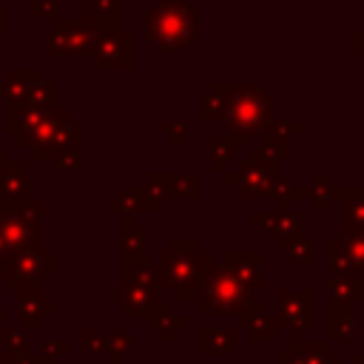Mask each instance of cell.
Returning a JSON list of instances; mask_svg holds the SVG:
<instances>
[{
    "instance_id": "6da1fadb",
    "label": "cell",
    "mask_w": 364,
    "mask_h": 364,
    "mask_svg": "<svg viewBox=\"0 0 364 364\" xmlns=\"http://www.w3.org/2000/svg\"><path fill=\"white\" fill-rule=\"evenodd\" d=\"M210 264H213V256L199 247V239L176 236L173 245L159 253V262H156L159 287L171 293L173 304H193L202 287V276Z\"/></svg>"
},
{
    "instance_id": "7a4b0ae2",
    "label": "cell",
    "mask_w": 364,
    "mask_h": 364,
    "mask_svg": "<svg viewBox=\"0 0 364 364\" xmlns=\"http://www.w3.org/2000/svg\"><path fill=\"white\" fill-rule=\"evenodd\" d=\"M145 34L162 51H185L199 37V14L191 0H156L145 11Z\"/></svg>"
},
{
    "instance_id": "3957f363",
    "label": "cell",
    "mask_w": 364,
    "mask_h": 364,
    "mask_svg": "<svg viewBox=\"0 0 364 364\" xmlns=\"http://www.w3.org/2000/svg\"><path fill=\"white\" fill-rule=\"evenodd\" d=\"M270 119H273V97L262 85L230 82L228 111H225L222 122L242 142V148L256 145V136H262V131Z\"/></svg>"
},
{
    "instance_id": "277c9868",
    "label": "cell",
    "mask_w": 364,
    "mask_h": 364,
    "mask_svg": "<svg viewBox=\"0 0 364 364\" xmlns=\"http://www.w3.org/2000/svg\"><path fill=\"white\" fill-rule=\"evenodd\" d=\"M250 299H253V290L242 284L230 270L213 262L202 276V287L193 304H196V313L208 318V316H236Z\"/></svg>"
},
{
    "instance_id": "5b68a950",
    "label": "cell",
    "mask_w": 364,
    "mask_h": 364,
    "mask_svg": "<svg viewBox=\"0 0 364 364\" xmlns=\"http://www.w3.org/2000/svg\"><path fill=\"white\" fill-rule=\"evenodd\" d=\"M43 199H26L23 205H3L0 210V233L6 253L43 247Z\"/></svg>"
},
{
    "instance_id": "8992f818",
    "label": "cell",
    "mask_w": 364,
    "mask_h": 364,
    "mask_svg": "<svg viewBox=\"0 0 364 364\" xmlns=\"http://www.w3.org/2000/svg\"><path fill=\"white\" fill-rule=\"evenodd\" d=\"M159 299H162V287H159L156 264H151V262L136 264L128 276H122L119 287L108 290V301L117 304L119 313L136 316V318H145Z\"/></svg>"
},
{
    "instance_id": "52a82bcc",
    "label": "cell",
    "mask_w": 364,
    "mask_h": 364,
    "mask_svg": "<svg viewBox=\"0 0 364 364\" xmlns=\"http://www.w3.org/2000/svg\"><path fill=\"white\" fill-rule=\"evenodd\" d=\"M97 31H100V26L82 14L80 17H57V23L48 28V34L43 40V54L46 57H68V60L88 57Z\"/></svg>"
},
{
    "instance_id": "ba28073f",
    "label": "cell",
    "mask_w": 364,
    "mask_h": 364,
    "mask_svg": "<svg viewBox=\"0 0 364 364\" xmlns=\"http://www.w3.org/2000/svg\"><path fill=\"white\" fill-rule=\"evenodd\" d=\"M279 165L253 154L247 159H239L236 165H230L222 176H225V185L236 191L239 199H267L270 196V185L276 179V171Z\"/></svg>"
},
{
    "instance_id": "9c48e42d",
    "label": "cell",
    "mask_w": 364,
    "mask_h": 364,
    "mask_svg": "<svg viewBox=\"0 0 364 364\" xmlns=\"http://www.w3.org/2000/svg\"><path fill=\"white\" fill-rule=\"evenodd\" d=\"M54 273H57V256L46 247H28V250H17L6 256V267L0 279L6 290H17L31 282H46Z\"/></svg>"
},
{
    "instance_id": "30bf717a",
    "label": "cell",
    "mask_w": 364,
    "mask_h": 364,
    "mask_svg": "<svg viewBox=\"0 0 364 364\" xmlns=\"http://www.w3.org/2000/svg\"><path fill=\"white\" fill-rule=\"evenodd\" d=\"M88 57H94V65L100 71H131L134 68V57H136L134 34L128 28H122V26L100 28Z\"/></svg>"
},
{
    "instance_id": "8fae6325",
    "label": "cell",
    "mask_w": 364,
    "mask_h": 364,
    "mask_svg": "<svg viewBox=\"0 0 364 364\" xmlns=\"http://www.w3.org/2000/svg\"><path fill=\"white\" fill-rule=\"evenodd\" d=\"M276 318L287 336H304L316 327V290H276Z\"/></svg>"
},
{
    "instance_id": "7c38bea8",
    "label": "cell",
    "mask_w": 364,
    "mask_h": 364,
    "mask_svg": "<svg viewBox=\"0 0 364 364\" xmlns=\"http://www.w3.org/2000/svg\"><path fill=\"white\" fill-rule=\"evenodd\" d=\"M330 273H355L364 276V230H338L327 239Z\"/></svg>"
},
{
    "instance_id": "4fadbf2b",
    "label": "cell",
    "mask_w": 364,
    "mask_h": 364,
    "mask_svg": "<svg viewBox=\"0 0 364 364\" xmlns=\"http://www.w3.org/2000/svg\"><path fill=\"white\" fill-rule=\"evenodd\" d=\"M17 293V327L40 330L48 316L57 313V304L46 299V282H31L14 290Z\"/></svg>"
},
{
    "instance_id": "5bb4252c",
    "label": "cell",
    "mask_w": 364,
    "mask_h": 364,
    "mask_svg": "<svg viewBox=\"0 0 364 364\" xmlns=\"http://www.w3.org/2000/svg\"><path fill=\"white\" fill-rule=\"evenodd\" d=\"M31 162L28 159H6L0 173V202L3 205H23L31 199Z\"/></svg>"
},
{
    "instance_id": "9a60e30c",
    "label": "cell",
    "mask_w": 364,
    "mask_h": 364,
    "mask_svg": "<svg viewBox=\"0 0 364 364\" xmlns=\"http://www.w3.org/2000/svg\"><path fill=\"white\" fill-rule=\"evenodd\" d=\"M236 321H239V327H245V330H250V338L256 341V344H273L276 338H279V318L273 316V313H267L264 310V304L262 301H256V299H250L239 313H236Z\"/></svg>"
},
{
    "instance_id": "2e32d148",
    "label": "cell",
    "mask_w": 364,
    "mask_h": 364,
    "mask_svg": "<svg viewBox=\"0 0 364 364\" xmlns=\"http://www.w3.org/2000/svg\"><path fill=\"white\" fill-rule=\"evenodd\" d=\"M80 145H82V122L74 119V117H65V119L57 125V131H54L37 151H31L28 156H31V159H51V162H54L60 154L80 151Z\"/></svg>"
},
{
    "instance_id": "e0dca14e",
    "label": "cell",
    "mask_w": 364,
    "mask_h": 364,
    "mask_svg": "<svg viewBox=\"0 0 364 364\" xmlns=\"http://www.w3.org/2000/svg\"><path fill=\"white\" fill-rule=\"evenodd\" d=\"M262 264H264V253L262 250H228L222 256V267L230 270L242 284H247L253 293L264 287L262 279Z\"/></svg>"
},
{
    "instance_id": "ac0fdd59",
    "label": "cell",
    "mask_w": 364,
    "mask_h": 364,
    "mask_svg": "<svg viewBox=\"0 0 364 364\" xmlns=\"http://www.w3.org/2000/svg\"><path fill=\"white\" fill-rule=\"evenodd\" d=\"M145 245H148V228L139 225L131 213L122 216V233H119V253H122V276H128L136 264L145 262Z\"/></svg>"
},
{
    "instance_id": "d6986e66",
    "label": "cell",
    "mask_w": 364,
    "mask_h": 364,
    "mask_svg": "<svg viewBox=\"0 0 364 364\" xmlns=\"http://www.w3.org/2000/svg\"><path fill=\"white\" fill-rule=\"evenodd\" d=\"M108 210H111V213H119V216H125V213H131V216H139V213H159V210H162V199H159V193H156L154 188H148V185L142 182V185L128 188V191H122L119 196H114V199L108 202Z\"/></svg>"
},
{
    "instance_id": "ffe728a7",
    "label": "cell",
    "mask_w": 364,
    "mask_h": 364,
    "mask_svg": "<svg viewBox=\"0 0 364 364\" xmlns=\"http://www.w3.org/2000/svg\"><path fill=\"white\" fill-rule=\"evenodd\" d=\"M159 199H199V173H151L145 179Z\"/></svg>"
},
{
    "instance_id": "44dd1931",
    "label": "cell",
    "mask_w": 364,
    "mask_h": 364,
    "mask_svg": "<svg viewBox=\"0 0 364 364\" xmlns=\"http://www.w3.org/2000/svg\"><path fill=\"white\" fill-rule=\"evenodd\" d=\"M46 80L43 68H9L0 80V100L3 102H26L31 91Z\"/></svg>"
},
{
    "instance_id": "7402d4cb",
    "label": "cell",
    "mask_w": 364,
    "mask_h": 364,
    "mask_svg": "<svg viewBox=\"0 0 364 364\" xmlns=\"http://www.w3.org/2000/svg\"><path fill=\"white\" fill-rule=\"evenodd\" d=\"M250 222L256 228L267 230L270 236H276V245H282L290 236L301 233V219H299L296 210H290V205H276V210H270V213H253Z\"/></svg>"
},
{
    "instance_id": "603a6c76",
    "label": "cell",
    "mask_w": 364,
    "mask_h": 364,
    "mask_svg": "<svg viewBox=\"0 0 364 364\" xmlns=\"http://www.w3.org/2000/svg\"><path fill=\"white\" fill-rule=\"evenodd\" d=\"M290 136H293L290 122L270 119V122L264 125V131H262V145H250V151L279 165L282 159L290 156Z\"/></svg>"
},
{
    "instance_id": "cb8c5ba5",
    "label": "cell",
    "mask_w": 364,
    "mask_h": 364,
    "mask_svg": "<svg viewBox=\"0 0 364 364\" xmlns=\"http://www.w3.org/2000/svg\"><path fill=\"white\" fill-rule=\"evenodd\" d=\"M196 350L202 355H236L239 353V330L236 327H199Z\"/></svg>"
},
{
    "instance_id": "d4e9b609",
    "label": "cell",
    "mask_w": 364,
    "mask_h": 364,
    "mask_svg": "<svg viewBox=\"0 0 364 364\" xmlns=\"http://www.w3.org/2000/svg\"><path fill=\"white\" fill-rule=\"evenodd\" d=\"M327 301L336 307L364 304V276L355 273H330L327 279Z\"/></svg>"
},
{
    "instance_id": "484cf974",
    "label": "cell",
    "mask_w": 364,
    "mask_h": 364,
    "mask_svg": "<svg viewBox=\"0 0 364 364\" xmlns=\"http://www.w3.org/2000/svg\"><path fill=\"white\" fill-rule=\"evenodd\" d=\"M341 230H364V185H338Z\"/></svg>"
},
{
    "instance_id": "4316f807",
    "label": "cell",
    "mask_w": 364,
    "mask_h": 364,
    "mask_svg": "<svg viewBox=\"0 0 364 364\" xmlns=\"http://www.w3.org/2000/svg\"><path fill=\"white\" fill-rule=\"evenodd\" d=\"M145 321H148V327H154L156 333H159V341H171L173 336H176V330H182L185 324H188V316L185 313H179L176 307H173V301H156L154 307H151V313L145 316Z\"/></svg>"
},
{
    "instance_id": "83f0119b",
    "label": "cell",
    "mask_w": 364,
    "mask_h": 364,
    "mask_svg": "<svg viewBox=\"0 0 364 364\" xmlns=\"http://www.w3.org/2000/svg\"><path fill=\"white\" fill-rule=\"evenodd\" d=\"M228 94H230V82H213L196 108V119L199 122H222L225 111H228Z\"/></svg>"
},
{
    "instance_id": "f1b7e54d",
    "label": "cell",
    "mask_w": 364,
    "mask_h": 364,
    "mask_svg": "<svg viewBox=\"0 0 364 364\" xmlns=\"http://www.w3.org/2000/svg\"><path fill=\"white\" fill-rule=\"evenodd\" d=\"M355 336V307H327V338L333 344H347Z\"/></svg>"
},
{
    "instance_id": "f546056e",
    "label": "cell",
    "mask_w": 364,
    "mask_h": 364,
    "mask_svg": "<svg viewBox=\"0 0 364 364\" xmlns=\"http://www.w3.org/2000/svg\"><path fill=\"white\" fill-rule=\"evenodd\" d=\"M210 145H213V159H210V171L216 173H225L230 165L239 162V148L242 142L228 131V134H213L210 136Z\"/></svg>"
},
{
    "instance_id": "4dcf8cb0",
    "label": "cell",
    "mask_w": 364,
    "mask_h": 364,
    "mask_svg": "<svg viewBox=\"0 0 364 364\" xmlns=\"http://www.w3.org/2000/svg\"><path fill=\"white\" fill-rule=\"evenodd\" d=\"M136 353V336L131 330L122 327H111L105 330V361L108 364H122L125 355Z\"/></svg>"
},
{
    "instance_id": "1f68e13d",
    "label": "cell",
    "mask_w": 364,
    "mask_h": 364,
    "mask_svg": "<svg viewBox=\"0 0 364 364\" xmlns=\"http://www.w3.org/2000/svg\"><path fill=\"white\" fill-rule=\"evenodd\" d=\"M290 350H296L301 364H341V358L330 353L324 341H307L304 336H290Z\"/></svg>"
},
{
    "instance_id": "d6a6232c",
    "label": "cell",
    "mask_w": 364,
    "mask_h": 364,
    "mask_svg": "<svg viewBox=\"0 0 364 364\" xmlns=\"http://www.w3.org/2000/svg\"><path fill=\"white\" fill-rule=\"evenodd\" d=\"M122 0H82V17L94 20L100 28L119 26Z\"/></svg>"
},
{
    "instance_id": "836d02e7",
    "label": "cell",
    "mask_w": 364,
    "mask_h": 364,
    "mask_svg": "<svg viewBox=\"0 0 364 364\" xmlns=\"http://www.w3.org/2000/svg\"><path fill=\"white\" fill-rule=\"evenodd\" d=\"M276 250H279V253H284L293 264H313V262H316L313 239H310V236H304V230H301V233H296V236H290L287 242L276 245Z\"/></svg>"
},
{
    "instance_id": "e575fe53",
    "label": "cell",
    "mask_w": 364,
    "mask_h": 364,
    "mask_svg": "<svg viewBox=\"0 0 364 364\" xmlns=\"http://www.w3.org/2000/svg\"><path fill=\"white\" fill-rule=\"evenodd\" d=\"M336 193H338V185H333L327 179V173H316L313 176V182H310V202H313L316 213H327L330 202L336 199Z\"/></svg>"
},
{
    "instance_id": "d590c367",
    "label": "cell",
    "mask_w": 364,
    "mask_h": 364,
    "mask_svg": "<svg viewBox=\"0 0 364 364\" xmlns=\"http://www.w3.org/2000/svg\"><path fill=\"white\" fill-rule=\"evenodd\" d=\"M3 350H6V358H20V355L31 353V336H28V330L17 327V330L6 333V338H3Z\"/></svg>"
},
{
    "instance_id": "8d00e7d4",
    "label": "cell",
    "mask_w": 364,
    "mask_h": 364,
    "mask_svg": "<svg viewBox=\"0 0 364 364\" xmlns=\"http://www.w3.org/2000/svg\"><path fill=\"white\" fill-rule=\"evenodd\" d=\"M80 347L85 355H105V333L97 327H85L80 336Z\"/></svg>"
},
{
    "instance_id": "74e56055",
    "label": "cell",
    "mask_w": 364,
    "mask_h": 364,
    "mask_svg": "<svg viewBox=\"0 0 364 364\" xmlns=\"http://www.w3.org/2000/svg\"><path fill=\"white\" fill-rule=\"evenodd\" d=\"M159 134L168 136L176 148H185V142H188V125L182 119H162L159 122Z\"/></svg>"
},
{
    "instance_id": "f35d334b",
    "label": "cell",
    "mask_w": 364,
    "mask_h": 364,
    "mask_svg": "<svg viewBox=\"0 0 364 364\" xmlns=\"http://www.w3.org/2000/svg\"><path fill=\"white\" fill-rule=\"evenodd\" d=\"M28 14L34 20H57L60 0H28Z\"/></svg>"
},
{
    "instance_id": "ab89813d",
    "label": "cell",
    "mask_w": 364,
    "mask_h": 364,
    "mask_svg": "<svg viewBox=\"0 0 364 364\" xmlns=\"http://www.w3.org/2000/svg\"><path fill=\"white\" fill-rule=\"evenodd\" d=\"M68 353H71V344L63 341V338H60V341L51 338V341H46V344L40 347V358H43L46 364H57V358H63V355H68Z\"/></svg>"
},
{
    "instance_id": "60d3db41",
    "label": "cell",
    "mask_w": 364,
    "mask_h": 364,
    "mask_svg": "<svg viewBox=\"0 0 364 364\" xmlns=\"http://www.w3.org/2000/svg\"><path fill=\"white\" fill-rule=\"evenodd\" d=\"M54 165H57L60 173H74V171H80V168H82V162H80V151L60 154V156L54 159Z\"/></svg>"
},
{
    "instance_id": "b9f144b4",
    "label": "cell",
    "mask_w": 364,
    "mask_h": 364,
    "mask_svg": "<svg viewBox=\"0 0 364 364\" xmlns=\"http://www.w3.org/2000/svg\"><path fill=\"white\" fill-rule=\"evenodd\" d=\"M11 364H46L43 358H40V353H26V355H20V358H9Z\"/></svg>"
},
{
    "instance_id": "7bdbcfd3",
    "label": "cell",
    "mask_w": 364,
    "mask_h": 364,
    "mask_svg": "<svg viewBox=\"0 0 364 364\" xmlns=\"http://www.w3.org/2000/svg\"><path fill=\"white\" fill-rule=\"evenodd\" d=\"M353 48H355V54H364V31H355V37H353Z\"/></svg>"
},
{
    "instance_id": "ee69618b",
    "label": "cell",
    "mask_w": 364,
    "mask_h": 364,
    "mask_svg": "<svg viewBox=\"0 0 364 364\" xmlns=\"http://www.w3.org/2000/svg\"><path fill=\"white\" fill-rule=\"evenodd\" d=\"M0 210H3V202H0ZM6 245H3V233H0V276H3V267H6Z\"/></svg>"
},
{
    "instance_id": "f6af8a7d",
    "label": "cell",
    "mask_w": 364,
    "mask_h": 364,
    "mask_svg": "<svg viewBox=\"0 0 364 364\" xmlns=\"http://www.w3.org/2000/svg\"><path fill=\"white\" fill-rule=\"evenodd\" d=\"M6 338V316H3V307H0V341Z\"/></svg>"
},
{
    "instance_id": "bcb514c9",
    "label": "cell",
    "mask_w": 364,
    "mask_h": 364,
    "mask_svg": "<svg viewBox=\"0 0 364 364\" xmlns=\"http://www.w3.org/2000/svg\"><path fill=\"white\" fill-rule=\"evenodd\" d=\"M3 165H6V154H3V148H0V173H3Z\"/></svg>"
},
{
    "instance_id": "7dc6e473",
    "label": "cell",
    "mask_w": 364,
    "mask_h": 364,
    "mask_svg": "<svg viewBox=\"0 0 364 364\" xmlns=\"http://www.w3.org/2000/svg\"><path fill=\"white\" fill-rule=\"evenodd\" d=\"M353 364H364V355H353Z\"/></svg>"
},
{
    "instance_id": "c3c4849f",
    "label": "cell",
    "mask_w": 364,
    "mask_h": 364,
    "mask_svg": "<svg viewBox=\"0 0 364 364\" xmlns=\"http://www.w3.org/2000/svg\"><path fill=\"white\" fill-rule=\"evenodd\" d=\"M3 361H6V355H0V364H3Z\"/></svg>"
},
{
    "instance_id": "681fc988",
    "label": "cell",
    "mask_w": 364,
    "mask_h": 364,
    "mask_svg": "<svg viewBox=\"0 0 364 364\" xmlns=\"http://www.w3.org/2000/svg\"><path fill=\"white\" fill-rule=\"evenodd\" d=\"M3 364H11V361H9V358H6V361H3Z\"/></svg>"
}]
</instances>
